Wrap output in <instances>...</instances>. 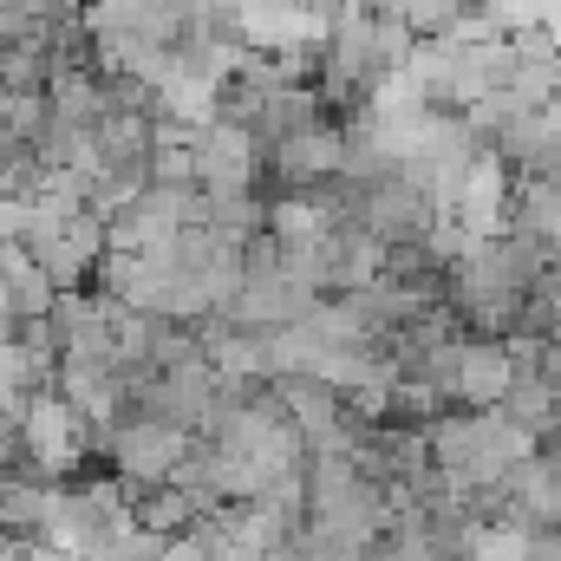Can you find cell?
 Returning a JSON list of instances; mask_svg holds the SVG:
<instances>
[{
	"mask_svg": "<svg viewBox=\"0 0 561 561\" xmlns=\"http://www.w3.org/2000/svg\"><path fill=\"white\" fill-rule=\"evenodd\" d=\"M112 457H118V470L131 483L163 490L183 470V457H190V431H176L170 419H125L112 431Z\"/></svg>",
	"mask_w": 561,
	"mask_h": 561,
	"instance_id": "7a4b0ae2",
	"label": "cell"
},
{
	"mask_svg": "<svg viewBox=\"0 0 561 561\" xmlns=\"http://www.w3.org/2000/svg\"><path fill=\"white\" fill-rule=\"evenodd\" d=\"M268 157H275V170L287 176V183H320V176L346 170V138H340L333 125H313V131L275 138L268 144Z\"/></svg>",
	"mask_w": 561,
	"mask_h": 561,
	"instance_id": "5b68a950",
	"label": "cell"
},
{
	"mask_svg": "<svg viewBox=\"0 0 561 561\" xmlns=\"http://www.w3.org/2000/svg\"><path fill=\"white\" fill-rule=\"evenodd\" d=\"M516 386V359L503 340H457L450 359V399H463V412H496Z\"/></svg>",
	"mask_w": 561,
	"mask_h": 561,
	"instance_id": "3957f363",
	"label": "cell"
},
{
	"mask_svg": "<svg viewBox=\"0 0 561 561\" xmlns=\"http://www.w3.org/2000/svg\"><path fill=\"white\" fill-rule=\"evenodd\" d=\"M255 131H242V125H229V118H209L203 131H196V183H203V196H236V190H249V176H255Z\"/></svg>",
	"mask_w": 561,
	"mask_h": 561,
	"instance_id": "277c9868",
	"label": "cell"
},
{
	"mask_svg": "<svg viewBox=\"0 0 561 561\" xmlns=\"http://www.w3.org/2000/svg\"><path fill=\"white\" fill-rule=\"evenodd\" d=\"M20 457L33 463V470H46V477H59V470H72L79 463V437H85V424H79V412L59 399V392H33L26 399V412H20Z\"/></svg>",
	"mask_w": 561,
	"mask_h": 561,
	"instance_id": "6da1fadb",
	"label": "cell"
},
{
	"mask_svg": "<svg viewBox=\"0 0 561 561\" xmlns=\"http://www.w3.org/2000/svg\"><path fill=\"white\" fill-rule=\"evenodd\" d=\"M392 20L405 33H457L463 0H392Z\"/></svg>",
	"mask_w": 561,
	"mask_h": 561,
	"instance_id": "8992f818",
	"label": "cell"
}]
</instances>
